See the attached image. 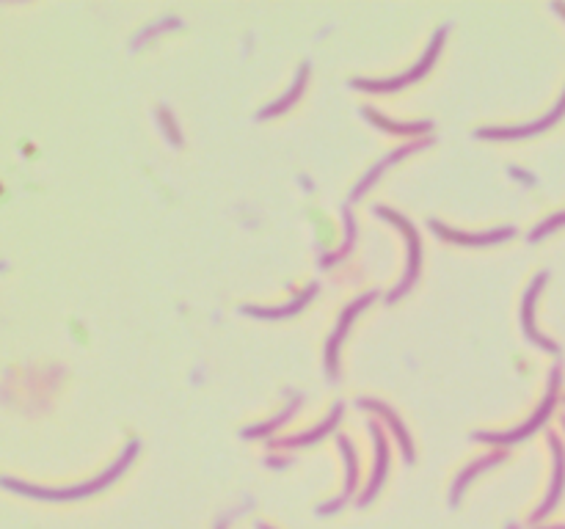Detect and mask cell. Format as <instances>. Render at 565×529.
Segmentation results:
<instances>
[{"label": "cell", "instance_id": "19", "mask_svg": "<svg viewBox=\"0 0 565 529\" xmlns=\"http://www.w3.org/2000/svg\"><path fill=\"white\" fill-rule=\"evenodd\" d=\"M298 403H301V397H295L293 403H290V406L284 408L282 414H279V417L273 419V422H268V425H260V428L246 430L243 436H246V439H257V436H268V433H273V430H276V428H279V425H282L284 419H290V414H293L295 408H298Z\"/></svg>", "mask_w": 565, "mask_h": 529}, {"label": "cell", "instance_id": "3", "mask_svg": "<svg viewBox=\"0 0 565 529\" xmlns=\"http://www.w3.org/2000/svg\"><path fill=\"white\" fill-rule=\"evenodd\" d=\"M441 45H444V28L441 31H436V36H433V42H430V47L425 50V56H422V61H419L417 67H411L408 72H403L400 78H389V80H353V86L362 91H397V89H406V86H411V83H417L425 72H428L430 67H433V61H436V56H439Z\"/></svg>", "mask_w": 565, "mask_h": 529}, {"label": "cell", "instance_id": "8", "mask_svg": "<svg viewBox=\"0 0 565 529\" xmlns=\"http://www.w3.org/2000/svg\"><path fill=\"white\" fill-rule=\"evenodd\" d=\"M419 147H422V144H411V147L395 149V152H392L389 158H384V160H381V163H378V166H373V169H370V174H367V177H364V180L359 182V185H356V188H353V191H351V199H353V202H359V199H362L364 193H367V191H370V188H373V182H378V177H381V171L389 169V166H392L395 160L406 158V155H411V152H417Z\"/></svg>", "mask_w": 565, "mask_h": 529}, {"label": "cell", "instance_id": "16", "mask_svg": "<svg viewBox=\"0 0 565 529\" xmlns=\"http://www.w3.org/2000/svg\"><path fill=\"white\" fill-rule=\"evenodd\" d=\"M502 461V455H488V458H477V463H472L469 469H464L461 472V477H458V483H455V491H452V499L458 502V496H461V491H464L466 485H469V480L475 477V474H480L483 469H488V466H494V463Z\"/></svg>", "mask_w": 565, "mask_h": 529}, {"label": "cell", "instance_id": "17", "mask_svg": "<svg viewBox=\"0 0 565 529\" xmlns=\"http://www.w3.org/2000/svg\"><path fill=\"white\" fill-rule=\"evenodd\" d=\"M554 447V455H557V472H554V483H552V494H549V499H546V505H543V510L538 513V516H543L549 507H554V499H557V494H560V488H563V474H565V458H563V450H560V441H552Z\"/></svg>", "mask_w": 565, "mask_h": 529}, {"label": "cell", "instance_id": "15", "mask_svg": "<svg viewBox=\"0 0 565 529\" xmlns=\"http://www.w3.org/2000/svg\"><path fill=\"white\" fill-rule=\"evenodd\" d=\"M306 75H309V67H306V64H304V67H301V72H298V78H295L293 89L287 91V94H284V97L279 102H273L271 108H265V111L260 113V119H271V116H279V113H284V111H287V108H293L295 100H298V97L304 94Z\"/></svg>", "mask_w": 565, "mask_h": 529}, {"label": "cell", "instance_id": "4", "mask_svg": "<svg viewBox=\"0 0 565 529\" xmlns=\"http://www.w3.org/2000/svg\"><path fill=\"white\" fill-rule=\"evenodd\" d=\"M378 295L375 293H367L362 295L359 301H353L351 306H345V312L339 315V323L337 328H334V334L328 337V345H326V370H328V378L334 381L337 378V370H339V345H342V339H345V334H348V328H351L353 317L362 312L364 306L373 304Z\"/></svg>", "mask_w": 565, "mask_h": 529}, {"label": "cell", "instance_id": "10", "mask_svg": "<svg viewBox=\"0 0 565 529\" xmlns=\"http://www.w3.org/2000/svg\"><path fill=\"white\" fill-rule=\"evenodd\" d=\"M370 430H373L375 452H378V458H375V469H373V480H370V488H367V494H364V505H367V502L378 494V488H381V483H384V477H386V461H389V450H386V439L381 436V430L375 428V425H370Z\"/></svg>", "mask_w": 565, "mask_h": 529}, {"label": "cell", "instance_id": "9", "mask_svg": "<svg viewBox=\"0 0 565 529\" xmlns=\"http://www.w3.org/2000/svg\"><path fill=\"white\" fill-rule=\"evenodd\" d=\"M546 282V273H541L535 282H532L530 293H527V298H524V331H527V337L532 339V342H538V345H543L546 350H557V345H554L552 339H546L538 334V328H535V323H532V306H535V295L541 293V284Z\"/></svg>", "mask_w": 565, "mask_h": 529}, {"label": "cell", "instance_id": "18", "mask_svg": "<svg viewBox=\"0 0 565 529\" xmlns=\"http://www.w3.org/2000/svg\"><path fill=\"white\" fill-rule=\"evenodd\" d=\"M353 240H356V224H353V215L345 210V246L339 248L337 254H326V257H323V268H328V265H334L337 259L345 257V254L351 251Z\"/></svg>", "mask_w": 565, "mask_h": 529}, {"label": "cell", "instance_id": "11", "mask_svg": "<svg viewBox=\"0 0 565 529\" xmlns=\"http://www.w3.org/2000/svg\"><path fill=\"white\" fill-rule=\"evenodd\" d=\"M362 408H370V411H375V414H384V419L392 425V430L397 433V441H400V447H403V455H406V461L411 463L414 461V450H411V439H408L406 428L400 425V419H397V414L392 411L389 406H384V403H378V400H362L359 403Z\"/></svg>", "mask_w": 565, "mask_h": 529}, {"label": "cell", "instance_id": "5", "mask_svg": "<svg viewBox=\"0 0 565 529\" xmlns=\"http://www.w3.org/2000/svg\"><path fill=\"white\" fill-rule=\"evenodd\" d=\"M554 408V383H552V392H549V397L543 400L541 408L535 411V417L530 419V422H524L521 428L516 430H508V433H475V441H488V444H516V441H524L530 439L535 430L541 428L543 422H546V417L552 414Z\"/></svg>", "mask_w": 565, "mask_h": 529}, {"label": "cell", "instance_id": "7", "mask_svg": "<svg viewBox=\"0 0 565 529\" xmlns=\"http://www.w3.org/2000/svg\"><path fill=\"white\" fill-rule=\"evenodd\" d=\"M430 229H433L436 235L447 237V240L455 243V246H494V243H502V240H508V237L516 235L513 226L491 229V232H483V235H464V232H455L450 226H441L439 221H430Z\"/></svg>", "mask_w": 565, "mask_h": 529}, {"label": "cell", "instance_id": "12", "mask_svg": "<svg viewBox=\"0 0 565 529\" xmlns=\"http://www.w3.org/2000/svg\"><path fill=\"white\" fill-rule=\"evenodd\" d=\"M315 293H317V287L312 284L309 290H304V293L295 298L293 304L282 306V309H260V306H243V312H249V315H254V317H271V320L298 315V312H301V309H304V306L312 301V295H315Z\"/></svg>", "mask_w": 565, "mask_h": 529}, {"label": "cell", "instance_id": "2", "mask_svg": "<svg viewBox=\"0 0 565 529\" xmlns=\"http://www.w3.org/2000/svg\"><path fill=\"white\" fill-rule=\"evenodd\" d=\"M375 213L381 215V218H386V221H392L395 226H400L403 229V235H406V243H408V271L406 276H403V282H400V287H395L392 293H389V304H395L397 298H403V295L414 287V282H417L419 276V262H422V246H419V235L414 226L408 224L406 218L400 213H395V210H389V207H378Z\"/></svg>", "mask_w": 565, "mask_h": 529}, {"label": "cell", "instance_id": "1", "mask_svg": "<svg viewBox=\"0 0 565 529\" xmlns=\"http://www.w3.org/2000/svg\"><path fill=\"white\" fill-rule=\"evenodd\" d=\"M138 452V444L133 441L130 447L125 450V455L119 458V461L113 463V469H108V472L102 474V477H97L94 483H86V485H78V488H64V491H53V488H31V485H20L14 483V480H6V485L9 488H14V491H23V494H31V496H42V499H80V496H89V494H97V491H102L105 485H111L119 474L125 472L127 463L136 458Z\"/></svg>", "mask_w": 565, "mask_h": 529}, {"label": "cell", "instance_id": "14", "mask_svg": "<svg viewBox=\"0 0 565 529\" xmlns=\"http://www.w3.org/2000/svg\"><path fill=\"white\" fill-rule=\"evenodd\" d=\"M339 414H342V406H334L331 417H328L323 425H317L315 430H309V433H301V436H293V439H282L279 444H282V447H304V444H315V441H320L323 436H326L328 430L337 428Z\"/></svg>", "mask_w": 565, "mask_h": 529}, {"label": "cell", "instance_id": "13", "mask_svg": "<svg viewBox=\"0 0 565 529\" xmlns=\"http://www.w3.org/2000/svg\"><path fill=\"white\" fill-rule=\"evenodd\" d=\"M364 116L370 119L373 124H378V127H384L386 133H400V136H414V133H428L433 124L430 122H411V124H400V122H389L386 116H381V113H375L373 108H364Z\"/></svg>", "mask_w": 565, "mask_h": 529}, {"label": "cell", "instance_id": "6", "mask_svg": "<svg viewBox=\"0 0 565 529\" xmlns=\"http://www.w3.org/2000/svg\"><path fill=\"white\" fill-rule=\"evenodd\" d=\"M565 113V94L560 105L554 108L549 116H543L538 122L532 124H521V127H488V130H477V138H494V141H513V138H527V136H538L543 130H549L560 116Z\"/></svg>", "mask_w": 565, "mask_h": 529}]
</instances>
